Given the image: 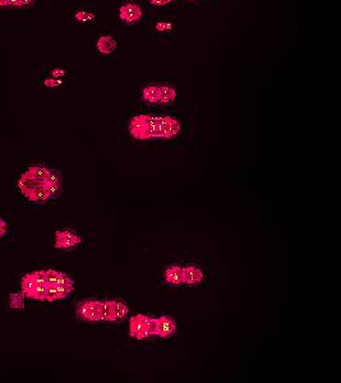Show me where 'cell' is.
Masks as SVG:
<instances>
[{
	"label": "cell",
	"instance_id": "cell-17",
	"mask_svg": "<svg viewBox=\"0 0 341 383\" xmlns=\"http://www.w3.org/2000/svg\"><path fill=\"white\" fill-rule=\"evenodd\" d=\"M75 19L79 22H90L94 19V14L87 11H78L75 13Z\"/></svg>",
	"mask_w": 341,
	"mask_h": 383
},
{
	"label": "cell",
	"instance_id": "cell-15",
	"mask_svg": "<svg viewBox=\"0 0 341 383\" xmlns=\"http://www.w3.org/2000/svg\"><path fill=\"white\" fill-rule=\"evenodd\" d=\"M160 88V104L161 105H170L175 100L177 92L170 86H159Z\"/></svg>",
	"mask_w": 341,
	"mask_h": 383
},
{
	"label": "cell",
	"instance_id": "cell-23",
	"mask_svg": "<svg viewBox=\"0 0 341 383\" xmlns=\"http://www.w3.org/2000/svg\"><path fill=\"white\" fill-rule=\"evenodd\" d=\"M156 27L159 28L160 31H166V28H169V25H166V23H160V25H157Z\"/></svg>",
	"mask_w": 341,
	"mask_h": 383
},
{
	"label": "cell",
	"instance_id": "cell-8",
	"mask_svg": "<svg viewBox=\"0 0 341 383\" xmlns=\"http://www.w3.org/2000/svg\"><path fill=\"white\" fill-rule=\"evenodd\" d=\"M82 243V239L79 235L75 234L70 230H59L55 232V244L54 247L58 249H72Z\"/></svg>",
	"mask_w": 341,
	"mask_h": 383
},
{
	"label": "cell",
	"instance_id": "cell-3",
	"mask_svg": "<svg viewBox=\"0 0 341 383\" xmlns=\"http://www.w3.org/2000/svg\"><path fill=\"white\" fill-rule=\"evenodd\" d=\"M21 288L24 298L45 300L46 292H48L46 271H35L23 276L21 280Z\"/></svg>",
	"mask_w": 341,
	"mask_h": 383
},
{
	"label": "cell",
	"instance_id": "cell-18",
	"mask_svg": "<svg viewBox=\"0 0 341 383\" xmlns=\"http://www.w3.org/2000/svg\"><path fill=\"white\" fill-rule=\"evenodd\" d=\"M36 0H9V6L13 7H31Z\"/></svg>",
	"mask_w": 341,
	"mask_h": 383
},
{
	"label": "cell",
	"instance_id": "cell-6",
	"mask_svg": "<svg viewBox=\"0 0 341 383\" xmlns=\"http://www.w3.org/2000/svg\"><path fill=\"white\" fill-rule=\"evenodd\" d=\"M77 316L86 322L101 321V302L99 300H82L77 305Z\"/></svg>",
	"mask_w": 341,
	"mask_h": 383
},
{
	"label": "cell",
	"instance_id": "cell-24",
	"mask_svg": "<svg viewBox=\"0 0 341 383\" xmlns=\"http://www.w3.org/2000/svg\"><path fill=\"white\" fill-rule=\"evenodd\" d=\"M9 6V0H0V8H4V7Z\"/></svg>",
	"mask_w": 341,
	"mask_h": 383
},
{
	"label": "cell",
	"instance_id": "cell-1",
	"mask_svg": "<svg viewBox=\"0 0 341 383\" xmlns=\"http://www.w3.org/2000/svg\"><path fill=\"white\" fill-rule=\"evenodd\" d=\"M63 176L60 171L44 166H33L22 174L18 180L21 192L33 202H46L63 193Z\"/></svg>",
	"mask_w": 341,
	"mask_h": 383
},
{
	"label": "cell",
	"instance_id": "cell-19",
	"mask_svg": "<svg viewBox=\"0 0 341 383\" xmlns=\"http://www.w3.org/2000/svg\"><path fill=\"white\" fill-rule=\"evenodd\" d=\"M63 82L60 79H46L45 81V86L48 87H55V86H60Z\"/></svg>",
	"mask_w": 341,
	"mask_h": 383
},
{
	"label": "cell",
	"instance_id": "cell-16",
	"mask_svg": "<svg viewBox=\"0 0 341 383\" xmlns=\"http://www.w3.org/2000/svg\"><path fill=\"white\" fill-rule=\"evenodd\" d=\"M9 304H11V308H23L24 307V295L22 293H14V294H11V299H9Z\"/></svg>",
	"mask_w": 341,
	"mask_h": 383
},
{
	"label": "cell",
	"instance_id": "cell-9",
	"mask_svg": "<svg viewBox=\"0 0 341 383\" xmlns=\"http://www.w3.org/2000/svg\"><path fill=\"white\" fill-rule=\"evenodd\" d=\"M141 17H142V11L136 4H124L120 8V19L126 25H135L140 21Z\"/></svg>",
	"mask_w": 341,
	"mask_h": 383
},
{
	"label": "cell",
	"instance_id": "cell-4",
	"mask_svg": "<svg viewBox=\"0 0 341 383\" xmlns=\"http://www.w3.org/2000/svg\"><path fill=\"white\" fill-rule=\"evenodd\" d=\"M129 334L136 340L152 338V318L146 314H137L129 319Z\"/></svg>",
	"mask_w": 341,
	"mask_h": 383
},
{
	"label": "cell",
	"instance_id": "cell-21",
	"mask_svg": "<svg viewBox=\"0 0 341 383\" xmlns=\"http://www.w3.org/2000/svg\"><path fill=\"white\" fill-rule=\"evenodd\" d=\"M170 2H173V0H151V3L155 4V6H165Z\"/></svg>",
	"mask_w": 341,
	"mask_h": 383
},
{
	"label": "cell",
	"instance_id": "cell-11",
	"mask_svg": "<svg viewBox=\"0 0 341 383\" xmlns=\"http://www.w3.org/2000/svg\"><path fill=\"white\" fill-rule=\"evenodd\" d=\"M203 280V272L196 266L183 267V283L186 285H198Z\"/></svg>",
	"mask_w": 341,
	"mask_h": 383
},
{
	"label": "cell",
	"instance_id": "cell-10",
	"mask_svg": "<svg viewBox=\"0 0 341 383\" xmlns=\"http://www.w3.org/2000/svg\"><path fill=\"white\" fill-rule=\"evenodd\" d=\"M180 123L173 116H162V138H174L180 133Z\"/></svg>",
	"mask_w": 341,
	"mask_h": 383
},
{
	"label": "cell",
	"instance_id": "cell-25",
	"mask_svg": "<svg viewBox=\"0 0 341 383\" xmlns=\"http://www.w3.org/2000/svg\"><path fill=\"white\" fill-rule=\"evenodd\" d=\"M189 2H194V0H189Z\"/></svg>",
	"mask_w": 341,
	"mask_h": 383
},
{
	"label": "cell",
	"instance_id": "cell-14",
	"mask_svg": "<svg viewBox=\"0 0 341 383\" xmlns=\"http://www.w3.org/2000/svg\"><path fill=\"white\" fill-rule=\"evenodd\" d=\"M143 100L148 105L160 104V88L159 86H148L143 89Z\"/></svg>",
	"mask_w": 341,
	"mask_h": 383
},
{
	"label": "cell",
	"instance_id": "cell-7",
	"mask_svg": "<svg viewBox=\"0 0 341 383\" xmlns=\"http://www.w3.org/2000/svg\"><path fill=\"white\" fill-rule=\"evenodd\" d=\"M177 332V323L169 316H161L159 318H152V338L170 339Z\"/></svg>",
	"mask_w": 341,
	"mask_h": 383
},
{
	"label": "cell",
	"instance_id": "cell-2",
	"mask_svg": "<svg viewBox=\"0 0 341 383\" xmlns=\"http://www.w3.org/2000/svg\"><path fill=\"white\" fill-rule=\"evenodd\" d=\"M128 129L133 137L141 140L162 138V116L141 114L131 120Z\"/></svg>",
	"mask_w": 341,
	"mask_h": 383
},
{
	"label": "cell",
	"instance_id": "cell-22",
	"mask_svg": "<svg viewBox=\"0 0 341 383\" xmlns=\"http://www.w3.org/2000/svg\"><path fill=\"white\" fill-rule=\"evenodd\" d=\"M65 74V72L63 69H54L53 70V77L57 78V77H63Z\"/></svg>",
	"mask_w": 341,
	"mask_h": 383
},
{
	"label": "cell",
	"instance_id": "cell-13",
	"mask_svg": "<svg viewBox=\"0 0 341 383\" xmlns=\"http://www.w3.org/2000/svg\"><path fill=\"white\" fill-rule=\"evenodd\" d=\"M116 47V42L111 36H101L97 41V50L101 54H110Z\"/></svg>",
	"mask_w": 341,
	"mask_h": 383
},
{
	"label": "cell",
	"instance_id": "cell-20",
	"mask_svg": "<svg viewBox=\"0 0 341 383\" xmlns=\"http://www.w3.org/2000/svg\"><path fill=\"white\" fill-rule=\"evenodd\" d=\"M7 232V224L3 219H0V237H3Z\"/></svg>",
	"mask_w": 341,
	"mask_h": 383
},
{
	"label": "cell",
	"instance_id": "cell-12",
	"mask_svg": "<svg viewBox=\"0 0 341 383\" xmlns=\"http://www.w3.org/2000/svg\"><path fill=\"white\" fill-rule=\"evenodd\" d=\"M165 281L169 285L178 286L183 285V267L182 266H172L165 271Z\"/></svg>",
	"mask_w": 341,
	"mask_h": 383
},
{
	"label": "cell",
	"instance_id": "cell-5",
	"mask_svg": "<svg viewBox=\"0 0 341 383\" xmlns=\"http://www.w3.org/2000/svg\"><path fill=\"white\" fill-rule=\"evenodd\" d=\"M129 313V308L120 300H106L101 302V321L115 322L125 318Z\"/></svg>",
	"mask_w": 341,
	"mask_h": 383
}]
</instances>
